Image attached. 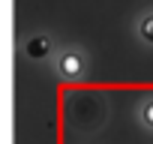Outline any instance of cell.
<instances>
[{"instance_id": "1", "label": "cell", "mask_w": 153, "mask_h": 144, "mask_svg": "<svg viewBox=\"0 0 153 144\" xmlns=\"http://www.w3.org/2000/svg\"><path fill=\"white\" fill-rule=\"evenodd\" d=\"M63 72L66 75H75V72H78V60L75 57H63Z\"/></svg>"}, {"instance_id": "2", "label": "cell", "mask_w": 153, "mask_h": 144, "mask_svg": "<svg viewBox=\"0 0 153 144\" xmlns=\"http://www.w3.org/2000/svg\"><path fill=\"white\" fill-rule=\"evenodd\" d=\"M30 54H33V57L45 54V42H42V39H33V42H30Z\"/></svg>"}, {"instance_id": "3", "label": "cell", "mask_w": 153, "mask_h": 144, "mask_svg": "<svg viewBox=\"0 0 153 144\" xmlns=\"http://www.w3.org/2000/svg\"><path fill=\"white\" fill-rule=\"evenodd\" d=\"M144 30H147V36H153V18L147 21V27H144Z\"/></svg>"}]
</instances>
